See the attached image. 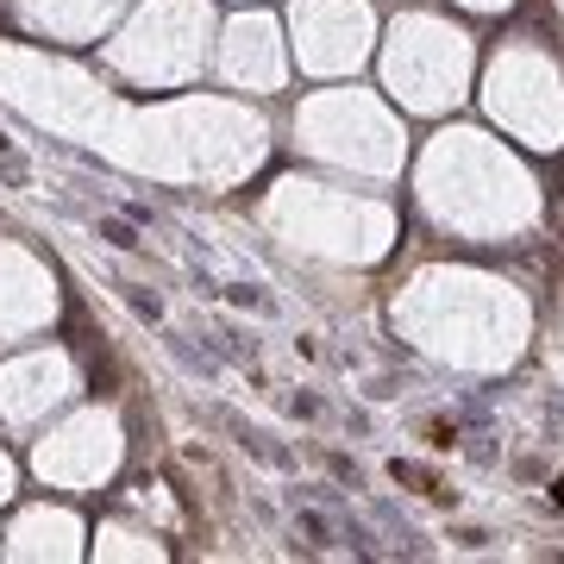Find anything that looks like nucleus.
<instances>
[{"instance_id": "f257e3e1", "label": "nucleus", "mask_w": 564, "mask_h": 564, "mask_svg": "<svg viewBox=\"0 0 564 564\" xmlns=\"http://www.w3.org/2000/svg\"><path fill=\"white\" fill-rule=\"evenodd\" d=\"M202 32H207V13L195 0H158V7L126 32L113 63H120V69H139V76H151V82L188 76V69L202 63Z\"/></svg>"}, {"instance_id": "f03ea898", "label": "nucleus", "mask_w": 564, "mask_h": 564, "mask_svg": "<svg viewBox=\"0 0 564 564\" xmlns=\"http://www.w3.org/2000/svg\"><path fill=\"white\" fill-rule=\"evenodd\" d=\"M113 458H120V433H113L107 414H82L76 426H63L57 440L39 445V470L51 484H69V489L101 484L113 470Z\"/></svg>"}, {"instance_id": "7ed1b4c3", "label": "nucleus", "mask_w": 564, "mask_h": 564, "mask_svg": "<svg viewBox=\"0 0 564 564\" xmlns=\"http://www.w3.org/2000/svg\"><path fill=\"white\" fill-rule=\"evenodd\" d=\"M63 395H69V364L63 358H20L0 377V408H7L13 426L39 421L44 408H57Z\"/></svg>"}, {"instance_id": "20e7f679", "label": "nucleus", "mask_w": 564, "mask_h": 564, "mask_svg": "<svg viewBox=\"0 0 564 564\" xmlns=\"http://www.w3.org/2000/svg\"><path fill=\"white\" fill-rule=\"evenodd\" d=\"M226 76L251 82V88H276L282 82V57H276V32L263 20H239L226 32Z\"/></svg>"}, {"instance_id": "39448f33", "label": "nucleus", "mask_w": 564, "mask_h": 564, "mask_svg": "<svg viewBox=\"0 0 564 564\" xmlns=\"http://www.w3.org/2000/svg\"><path fill=\"white\" fill-rule=\"evenodd\" d=\"M13 552L25 558H44V552H76V521L69 514H51V508H32L20 527H13Z\"/></svg>"}, {"instance_id": "423d86ee", "label": "nucleus", "mask_w": 564, "mask_h": 564, "mask_svg": "<svg viewBox=\"0 0 564 564\" xmlns=\"http://www.w3.org/2000/svg\"><path fill=\"white\" fill-rule=\"evenodd\" d=\"M101 552H139V558H151L158 545L144 540V533H132V527H101Z\"/></svg>"}, {"instance_id": "0eeeda50", "label": "nucleus", "mask_w": 564, "mask_h": 564, "mask_svg": "<svg viewBox=\"0 0 564 564\" xmlns=\"http://www.w3.org/2000/svg\"><path fill=\"white\" fill-rule=\"evenodd\" d=\"M7 496H13V464L0 458V502H7Z\"/></svg>"}, {"instance_id": "6e6552de", "label": "nucleus", "mask_w": 564, "mask_h": 564, "mask_svg": "<svg viewBox=\"0 0 564 564\" xmlns=\"http://www.w3.org/2000/svg\"><path fill=\"white\" fill-rule=\"evenodd\" d=\"M552 502H558V508H564V477H558V484H552Z\"/></svg>"}]
</instances>
